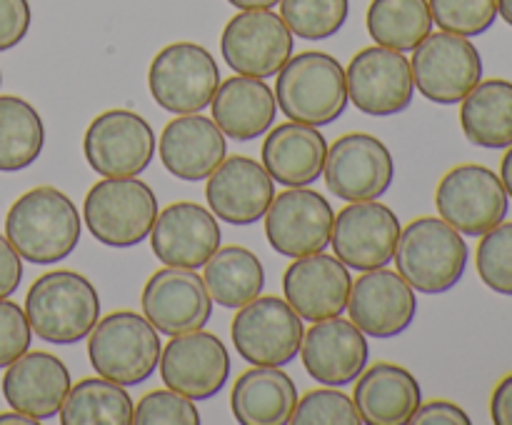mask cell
I'll return each instance as SVG.
<instances>
[{
	"mask_svg": "<svg viewBox=\"0 0 512 425\" xmlns=\"http://www.w3.org/2000/svg\"><path fill=\"white\" fill-rule=\"evenodd\" d=\"M5 238L28 263H60L80 243V210L63 190L38 185L10 205Z\"/></svg>",
	"mask_w": 512,
	"mask_h": 425,
	"instance_id": "cell-1",
	"label": "cell"
},
{
	"mask_svg": "<svg viewBox=\"0 0 512 425\" xmlns=\"http://www.w3.org/2000/svg\"><path fill=\"white\" fill-rule=\"evenodd\" d=\"M25 315L40 340L73 345L88 338L100 320V295L83 273L50 270L30 285Z\"/></svg>",
	"mask_w": 512,
	"mask_h": 425,
	"instance_id": "cell-2",
	"label": "cell"
},
{
	"mask_svg": "<svg viewBox=\"0 0 512 425\" xmlns=\"http://www.w3.org/2000/svg\"><path fill=\"white\" fill-rule=\"evenodd\" d=\"M470 250L463 233L443 218H415L400 230L395 268L415 293L443 295L463 280Z\"/></svg>",
	"mask_w": 512,
	"mask_h": 425,
	"instance_id": "cell-3",
	"label": "cell"
},
{
	"mask_svg": "<svg viewBox=\"0 0 512 425\" xmlns=\"http://www.w3.org/2000/svg\"><path fill=\"white\" fill-rule=\"evenodd\" d=\"M273 93L288 120L315 128L335 123L350 103L345 68L323 50H305L290 58L278 70Z\"/></svg>",
	"mask_w": 512,
	"mask_h": 425,
	"instance_id": "cell-4",
	"label": "cell"
},
{
	"mask_svg": "<svg viewBox=\"0 0 512 425\" xmlns=\"http://www.w3.org/2000/svg\"><path fill=\"white\" fill-rule=\"evenodd\" d=\"M160 333L145 315L113 310L88 335V358L100 378L118 385H140L160 363Z\"/></svg>",
	"mask_w": 512,
	"mask_h": 425,
	"instance_id": "cell-5",
	"label": "cell"
},
{
	"mask_svg": "<svg viewBox=\"0 0 512 425\" xmlns=\"http://www.w3.org/2000/svg\"><path fill=\"white\" fill-rule=\"evenodd\" d=\"M158 213L153 188L138 178H103L88 190L83 203V220L90 235L120 250L143 243Z\"/></svg>",
	"mask_w": 512,
	"mask_h": 425,
	"instance_id": "cell-6",
	"label": "cell"
},
{
	"mask_svg": "<svg viewBox=\"0 0 512 425\" xmlns=\"http://www.w3.org/2000/svg\"><path fill=\"white\" fill-rule=\"evenodd\" d=\"M148 88L155 103L168 113H203L220 88V68L213 53L198 43H170L153 58Z\"/></svg>",
	"mask_w": 512,
	"mask_h": 425,
	"instance_id": "cell-7",
	"label": "cell"
},
{
	"mask_svg": "<svg viewBox=\"0 0 512 425\" xmlns=\"http://www.w3.org/2000/svg\"><path fill=\"white\" fill-rule=\"evenodd\" d=\"M303 318L290 308L288 300L275 295H258L238 308L230 323L235 353L253 365L293 363L303 343Z\"/></svg>",
	"mask_w": 512,
	"mask_h": 425,
	"instance_id": "cell-8",
	"label": "cell"
},
{
	"mask_svg": "<svg viewBox=\"0 0 512 425\" xmlns=\"http://www.w3.org/2000/svg\"><path fill=\"white\" fill-rule=\"evenodd\" d=\"M435 208L445 223L480 238L508 215L510 195L498 173L478 163L448 170L435 190Z\"/></svg>",
	"mask_w": 512,
	"mask_h": 425,
	"instance_id": "cell-9",
	"label": "cell"
},
{
	"mask_svg": "<svg viewBox=\"0 0 512 425\" xmlns=\"http://www.w3.org/2000/svg\"><path fill=\"white\" fill-rule=\"evenodd\" d=\"M410 70L423 98L438 105H455L463 103L465 95L483 80V58L470 38L440 30L415 45Z\"/></svg>",
	"mask_w": 512,
	"mask_h": 425,
	"instance_id": "cell-10",
	"label": "cell"
},
{
	"mask_svg": "<svg viewBox=\"0 0 512 425\" xmlns=\"http://www.w3.org/2000/svg\"><path fill=\"white\" fill-rule=\"evenodd\" d=\"M83 153L103 178H138L153 163L155 133L133 110H105L85 130Z\"/></svg>",
	"mask_w": 512,
	"mask_h": 425,
	"instance_id": "cell-11",
	"label": "cell"
},
{
	"mask_svg": "<svg viewBox=\"0 0 512 425\" xmlns=\"http://www.w3.org/2000/svg\"><path fill=\"white\" fill-rule=\"evenodd\" d=\"M295 38L270 8L233 15L220 35V53L230 70L250 78H273L293 58Z\"/></svg>",
	"mask_w": 512,
	"mask_h": 425,
	"instance_id": "cell-12",
	"label": "cell"
},
{
	"mask_svg": "<svg viewBox=\"0 0 512 425\" xmlns=\"http://www.w3.org/2000/svg\"><path fill=\"white\" fill-rule=\"evenodd\" d=\"M325 185L340 200H378L395 180V160L388 145L370 133H345L325 155Z\"/></svg>",
	"mask_w": 512,
	"mask_h": 425,
	"instance_id": "cell-13",
	"label": "cell"
},
{
	"mask_svg": "<svg viewBox=\"0 0 512 425\" xmlns=\"http://www.w3.org/2000/svg\"><path fill=\"white\" fill-rule=\"evenodd\" d=\"M345 83L350 103L373 118L405 113L415 95L410 60L400 50L383 45H370L355 53L345 70Z\"/></svg>",
	"mask_w": 512,
	"mask_h": 425,
	"instance_id": "cell-14",
	"label": "cell"
},
{
	"mask_svg": "<svg viewBox=\"0 0 512 425\" xmlns=\"http://www.w3.org/2000/svg\"><path fill=\"white\" fill-rule=\"evenodd\" d=\"M333 205L318 190L288 188L278 193L265 213V235L275 253L305 258L323 253L333 233Z\"/></svg>",
	"mask_w": 512,
	"mask_h": 425,
	"instance_id": "cell-15",
	"label": "cell"
},
{
	"mask_svg": "<svg viewBox=\"0 0 512 425\" xmlns=\"http://www.w3.org/2000/svg\"><path fill=\"white\" fill-rule=\"evenodd\" d=\"M400 220L378 200H358L335 215L330 245L335 258L353 270L385 268L395 258L400 240Z\"/></svg>",
	"mask_w": 512,
	"mask_h": 425,
	"instance_id": "cell-16",
	"label": "cell"
},
{
	"mask_svg": "<svg viewBox=\"0 0 512 425\" xmlns=\"http://www.w3.org/2000/svg\"><path fill=\"white\" fill-rule=\"evenodd\" d=\"M160 378L175 393L190 400H208L230 378V353L223 340L203 328L173 335L160 353Z\"/></svg>",
	"mask_w": 512,
	"mask_h": 425,
	"instance_id": "cell-17",
	"label": "cell"
},
{
	"mask_svg": "<svg viewBox=\"0 0 512 425\" xmlns=\"http://www.w3.org/2000/svg\"><path fill=\"white\" fill-rule=\"evenodd\" d=\"M140 305L153 328L170 338L205 328L213 315V298L203 278L193 268L175 265H165L150 275Z\"/></svg>",
	"mask_w": 512,
	"mask_h": 425,
	"instance_id": "cell-18",
	"label": "cell"
},
{
	"mask_svg": "<svg viewBox=\"0 0 512 425\" xmlns=\"http://www.w3.org/2000/svg\"><path fill=\"white\" fill-rule=\"evenodd\" d=\"M350 320L370 338H398L418 315V298L408 280L388 268L363 270L353 280L348 308Z\"/></svg>",
	"mask_w": 512,
	"mask_h": 425,
	"instance_id": "cell-19",
	"label": "cell"
},
{
	"mask_svg": "<svg viewBox=\"0 0 512 425\" xmlns=\"http://www.w3.org/2000/svg\"><path fill=\"white\" fill-rule=\"evenodd\" d=\"M148 238L155 258L163 265L198 270L220 248L223 230L213 210L180 200L160 210Z\"/></svg>",
	"mask_w": 512,
	"mask_h": 425,
	"instance_id": "cell-20",
	"label": "cell"
},
{
	"mask_svg": "<svg viewBox=\"0 0 512 425\" xmlns=\"http://www.w3.org/2000/svg\"><path fill=\"white\" fill-rule=\"evenodd\" d=\"M300 358L310 378L330 388H343L358 380L370 358V345L363 330L340 315L313 323L303 333Z\"/></svg>",
	"mask_w": 512,
	"mask_h": 425,
	"instance_id": "cell-21",
	"label": "cell"
},
{
	"mask_svg": "<svg viewBox=\"0 0 512 425\" xmlns=\"http://www.w3.org/2000/svg\"><path fill=\"white\" fill-rule=\"evenodd\" d=\"M350 288L353 275L348 265L328 253L293 258L283 275L285 300L300 318L310 323L343 315L348 308Z\"/></svg>",
	"mask_w": 512,
	"mask_h": 425,
	"instance_id": "cell-22",
	"label": "cell"
},
{
	"mask_svg": "<svg viewBox=\"0 0 512 425\" xmlns=\"http://www.w3.org/2000/svg\"><path fill=\"white\" fill-rule=\"evenodd\" d=\"M205 198L215 218L230 225H253L265 218L273 203L275 180L258 160L233 155L208 175Z\"/></svg>",
	"mask_w": 512,
	"mask_h": 425,
	"instance_id": "cell-23",
	"label": "cell"
},
{
	"mask_svg": "<svg viewBox=\"0 0 512 425\" xmlns=\"http://www.w3.org/2000/svg\"><path fill=\"white\" fill-rule=\"evenodd\" d=\"M70 388L73 380L68 365L45 350H28L13 360L3 375L5 403L35 420H48L60 413Z\"/></svg>",
	"mask_w": 512,
	"mask_h": 425,
	"instance_id": "cell-24",
	"label": "cell"
},
{
	"mask_svg": "<svg viewBox=\"0 0 512 425\" xmlns=\"http://www.w3.org/2000/svg\"><path fill=\"white\" fill-rule=\"evenodd\" d=\"M158 155L170 175L198 183L208 180V175L228 158V143L213 118L200 113L178 115L160 133Z\"/></svg>",
	"mask_w": 512,
	"mask_h": 425,
	"instance_id": "cell-25",
	"label": "cell"
},
{
	"mask_svg": "<svg viewBox=\"0 0 512 425\" xmlns=\"http://www.w3.org/2000/svg\"><path fill=\"white\" fill-rule=\"evenodd\" d=\"M263 168L285 188H305L323 175L328 140L315 125L288 120L265 135Z\"/></svg>",
	"mask_w": 512,
	"mask_h": 425,
	"instance_id": "cell-26",
	"label": "cell"
},
{
	"mask_svg": "<svg viewBox=\"0 0 512 425\" xmlns=\"http://www.w3.org/2000/svg\"><path fill=\"white\" fill-rule=\"evenodd\" d=\"M353 400L363 423L405 425L423 403V390L403 365L375 363L358 375Z\"/></svg>",
	"mask_w": 512,
	"mask_h": 425,
	"instance_id": "cell-27",
	"label": "cell"
},
{
	"mask_svg": "<svg viewBox=\"0 0 512 425\" xmlns=\"http://www.w3.org/2000/svg\"><path fill=\"white\" fill-rule=\"evenodd\" d=\"M213 120L228 138L255 140L268 133L278 115L275 93L263 78H250V75H233L220 88L215 90L213 100Z\"/></svg>",
	"mask_w": 512,
	"mask_h": 425,
	"instance_id": "cell-28",
	"label": "cell"
},
{
	"mask_svg": "<svg viewBox=\"0 0 512 425\" xmlns=\"http://www.w3.org/2000/svg\"><path fill=\"white\" fill-rule=\"evenodd\" d=\"M295 405V380L275 365H253L235 380L230 393V410L243 425H285Z\"/></svg>",
	"mask_w": 512,
	"mask_h": 425,
	"instance_id": "cell-29",
	"label": "cell"
},
{
	"mask_svg": "<svg viewBox=\"0 0 512 425\" xmlns=\"http://www.w3.org/2000/svg\"><path fill=\"white\" fill-rule=\"evenodd\" d=\"M463 133L475 148L505 150L512 145V83L503 78L480 80L463 98Z\"/></svg>",
	"mask_w": 512,
	"mask_h": 425,
	"instance_id": "cell-30",
	"label": "cell"
},
{
	"mask_svg": "<svg viewBox=\"0 0 512 425\" xmlns=\"http://www.w3.org/2000/svg\"><path fill=\"white\" fill-rule=\"evenodd\" d=\"M203 283L213 303L238 310L258 298L265 288V270L258 255L243 245L218 248L203 265Z\"/></svg>",
	"mask_w": 512,
	"mask_h": 425,
	"instance_id": "cell-31",
	"label": "cell"
},
{
	"mask_svg": "<svg viewBox=\"0 0 512 425\" xmlns=\"http://www.w3.org/2000/svg\"><path fill=\"white\" fill-rule=\"evenodd\" d=\"M45 125L38 110L18 95H0V173H20L40 158Z\"/></svg>",
	"mask_w": 512,
	"mask_h": 425,
	"instance_id": "cell-32",
	"label": "cell"
},
{
	"mask_svg": "<svg viewBox=\"0 0 512 425\" xmlns=\"http://www.w3.org/2000/svg\"><path fill=\"white\" fill-rule=\"evenodd\" d=\"M133 408L125 385L98 375L75 383L58 415L63 425H133Z\"/></svg>",
	"mask_w": 512,
	"mask_h": 425,
	"instance_id": "cell-33",
	"label": "cell"
},
{
	"mask_svg": "<svg viewBox=\"0 0 512 425\" xmlns=\"http://www.w3.org/2000/svg\"><path fill=\"white\" fill-rule=\"evenodd\" d=\"M365 25L375 45L408 53L433 33V15L428 0H373Z\"/></svg>",
	"mask_w": 512,
	"mask_h": 425,
	"instance_id": "cell-34",
	"label": "cell"
},
{
	"mask_svg": "<svg viewBox=\"0 0 512 425\" xmlns=\"http://www.w3.org/2000/svg\"><path fill=\"white\" fill-rule=\"evenodd\" d=\"M350 13V0H280V18L295 38L325 40L340 33Z\"/></svg>",
	"mask_w": 512,
	"mask_h": 425,
	"instance_id": "cell-35",
	"label": "cell"
},
{
	"mask_svg": "<svg viewBox=\"0 0 512 425\" xmlns=\"http://www.w3.org/2000/svg\"><path fill=\"white\" fill-rule=\"evenodd\" d=\"M433 23L445 33L478 38L498 20V0H428Z\"/></svg>",
	"mask_w": 512,
	"mask_h": 425,
	"instance_id": "cell-36",
	"label": "cell"
},
{
	"mask_svg": "<svg viewBox=\"0 0 512 425\" xmlns=\"http://www.w3.org/2000/svg\"><path fill=\"white\" fill-rule=\"evenodd\" d=\"M478 275L493 293L512 295V223H500L480 235L475 253Z\"/></svg>",
	"mask_w": 512,
	"mask_h": 425,
	"instance_id": "cell-37",
	"label": "cell"
},
{
	"mask_svg": "<svg viewBox=\"0 0 512 425\" xmlns=\"http://www.w3.org/2000/svg\"><path fill=\"white\" fill-rule=\"evenodd\" d=\"M293 425H358L363 423L358 405L348 393L335 388L308 390L293 410Z\"/></svg>",
	"mask_w": 512,
	"mask_h": 425,
	"instance_id": "cell-38",
	"label": "cell"
},
{
	"mask_svg": "<svg viewBox=\"0 0 512 425\" xmlns=\"http://www.w3.org/2000/svg\"><path fill=\"white\" fill-rule=\"evenodd\" d=\"M135 425H198L200 413L195 400L175 390H150L133 408Z\"/></svg>",
	"mask_w": 512,
	"mask_h": 425,
	"instance_id": "cell-39",
	"label": "cell"
},
{
	"mask_svg": "<svg viewBox=\"0 0 512 425\" xmlns=\"http://www.w3.org/2000/svg\"><path fill=\"white\" fill-rule=\"evenodd\" d=\"M30 340H33V328L25 310L13 300L0 298V368H8L13 360L28 353Z\"/></svg>",
	"mask_w": 512,
	"mask_h": 425,
	"instance_id": "cell-40",
	"label": "cell"
},
{
	"mask_svg": "<svg viewBox=\"0 0 512 425\" xmlns=\"http://www.w3.org/2000/svg\"><path fill=\"white\" fill-rule=\"evenodd\" d=\"M30 20L33 13L28 0H0V53L23 43L30 30Z\"/></svg>",
	"mask_w": 512,
	"mask_h": 425,
	"instance_id": "cell-41",
	"label": "cell"
},
{
	"mask_svg": "<svg viewBox=\"0 0 512 425\" xmlns=\"http://www.w3.org/2000/svg\"><path fill=\"white\" fill-rule=\"evenodd\" d=\"M470 415L465 413L460 405L450 403V400H430V403H420L415 410L410 425H470Z\"/></svg>",
	"mask_w": 512,
	"mask_h": 425,
	"instance_id": "cell-42",
	"label": "cell"
},
{
	"mask_svg": "<svg viewBox=\"0 0 512 425\" xmlns=\"http://www.w3.org/2000/svg\"><path fill=\"white\" fill-rule=\"evenodd\" d=\"M23 283V258L10 245L5 235H0V298H10Z\"/></svg>",
	"mask_w": 512,
	"mask_h": 425,
	"instance_id": "cell-43",
	"label": "cell"
},
{
	"mask_svg": "<svg viewBox=\"0 0 512 425\" xmlns=\"http://www.w3.org/2000/svg\"><path fill=\"white\" fill-rule=\"evenodd\" d=\"M490 418L495 425H512V373L505 375L490 395Z\"/></svg>",
	"mask_w": 512,
	"mask_h": 425,
	"instance_id": "cell-44",
	"label": "cell"
},
{
	"mask_svg": "<svg viewBox=\"0 0 512 425\" xmlns=\"http://www.w3.org/2000/svg\"><path fill=\"white\" fill-rule=\"evenodd\" d=\"M33 415L20 413V410H10V413H0V425H38Z\"/></svg>",
	"mask_w": 512,
	"mask_h": 425,
	"instance_id": "cell-45",
	"label": "cell"
},
{
	"mask_svg": "<svg viewBox=\"0 0 512 425\" xmlns=\"http://www.w3.org/2000/svg\"><path fill=\"white\" fill-rule=\"evenodd\" d=\"M233 8L238 10H260V8H273L280 0H228Z\"/></svg>",
	"mask_w": 512,
	"mask_h": 425,
	"instance_id": "cell-46",
	"label": "cell"
},
{
	"mask_svg": "<svg viewBox=\"0 0 512 425\" xmlns=\"http://www.w3.org/2000/svg\"><path fill=\"white\" fill-rule=\"evenodd\" d=\"M500 180H503L505 190H508V195L512 198V145L508 148V153H505L503 163H500Z\"/></svg>",
	"mask_w": 512,
	"mask_h": 425,
	"instance_id": "cell-47",
	"label": "cell"
},
{
	"mask_svg": "<svg viewBox=\"0 0 512 425\" xmlns=\"http://www.w3.org/2000/svg\"><path fill=\"white\" fill-rule=\"evenodd\" d=\"M498 15L512 28V0H498Z\"/></svg>",
	"mask_w": 512,
	"mask_h": 425,
	"instance_id": "cell-48",
	"label": "cell"
},
{
	"mask_svg": "<svg viewBox=\"0 0 512 425\" xmlns=\"http://www.w3.org/2000/svg\"><path fill=\"white\" fill-rule=\"evenodd\" d=\"M0 85H3V73H0Z\"/></svg>",
	"mask_w": 512,
	"mask_h": 425,
	"instance_id": "cell-49",
	"label": "cell"
}]
</instances>
